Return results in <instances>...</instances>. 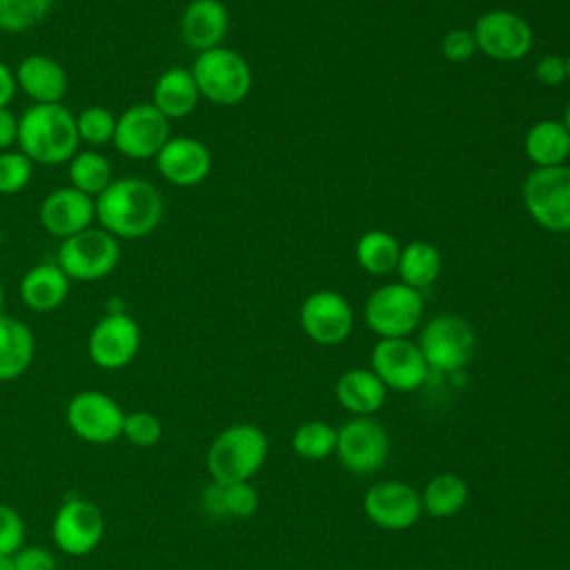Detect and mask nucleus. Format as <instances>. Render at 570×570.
Wrapping results in <instances>:
<instances>
[{
	"instance_id": "obj_1",
	"label": "nucleus",
	"mask_w": 570,
	"mask_h": 570,
	"mask_svg": "<svg viewBox=\"0 0 570 570\" xmlns=\"http://www.w3.org/2000/svg\"><path fill=\"white\" fill-rule=\"evenodd\" d=\"M165 214L160 191L142 178L111 180L96 196V220L116 238H142L151 234Z\"/></svg>"
},
{
	"instance_id": "obj_2",
	"label": "nucleus",
	"mask_w": 570,
	"mask_h": 570,
	"mask_svg": "<svg viewBox=\"0 0 570 570\" xmlns=\"http://www.w3.org/2000/svg\"><path fill=\"white\" fill-rule=\"evenodd\" d=\"M78 142L76 114L62 102L31 105L18 120V149L36 165L69 163Z\"/></svg>"
},
{
	"instance_id": "obj_3",
	"label": "nucleus",
	"mask_w": 570,
	"mask_h": 570,
	"mask_svg": "<svg viewBox=\"0 0 570 570\" xmlns=\"http://www.w3.org/2000/svg\"><path fill=\"white\" fill-rule=\"evenodd\" d=\"M267 456V436L258 425L236 423L225 428L207 450V470L212 481H249Z\"/></svg>"
},
{
	"instance_id": "obj_4",
	"label": "nucleus",
	"mask_w": 570,
	"mask_h": 570,
	"mask_svg": "<svg viewBox=\"0 0 570 570\" xmlns=\"http://www.w3.org/2000/svg\"><path fill=\"white\" fill-rule=\"evenodd\" d=\"M191 76L200 91L214 105H238L252 89L249 62L229 47H214L200 51L191 65Z\"/></svg>"
},
{
	"instance_id": "obj_5",
	"label": "nucleus",
	"mask_w": 570,
	"mask_h": 570,
	"mask_svg": "<svg viewBox=\"0 0 570 570\" xmlns=\"http://www.w3.org/2000/svg\"><path fill=\"white\" fill-rule=\"evenodd\" d=\"M530 218L548 232H570V167H534L521 187Z\"/></svg>"
},
{
	"instance_id": "obj_6",
	"label": "nucleus",
	"mask_w": 570,
	"mask_h": 570,
	"mask_svg": "<svg viewBox=\"0 0 570 570\" xmlns=\"http://www.w3.org/2000/svg\"><path fill=\"white\" fill-rule=\"evenodd\" d=\"M120 261V243L102 227H87L58 247V265L73 283H94L109 276Z\"/></svg>"
},
{
	"instance_id": "obj_7",
	"label": "nucleus",
	"mask_w": 570,
	"mask_h": 570,
	"mask_svg": "<svg viewBox=\"0 0 570 570\" xmlns=\"http://www.w3.org/2000/svg\"><path fill=\"white\" fill-rule=\"evenodd\" d=\"M423 318V296L405 283L376 287L365 301V321L381 338H407Z\"/></svg>"
},
{
	"instance_id": "obj_8",
	"label": "nucleus",
	"mask_w": 570,
	"mask_h": 570,
	"mask_svg": "<svg viewBox=\"0 0 570 570\" xmlns=\"http://www.w3.org/2000/svg\"><path fill=\"white\" fill-rule=\"evenodd\" d=\"M474 330L456 314H439L430 318L419 334V350L430 370L456 372L474 352Z\"/></svg>"
},
{
	"instance_id": "obj_9",
	"label": "nucleus",
	"mask_w": 570,
	"mask_h": 570,
	"mask_svg": "<svg viewBox=\"0 0 570 570\" xmlns=\"http://www.w3.org/2000/svg\"><path fill=\"white\" fill-rule=\"evenodd\" d=\"M476 49L497 62H514L530 53L534 36L528 20L508 9H492L472 27Z\"/></svg>"
},
{
	"instance_id": "obj_10",
	"label": "nucleus",
	"mask_w": 570,
	"mask_h": 570,
	"mask_svg": "<svg viewBox=\"0 0 570 570\" xmlns=\"http://www.w3.org/2000/svg\"><path fill=\"white\" fill-rule=\"evenodd\" d=\"M169 138V120L151 102H138L116 118L111 142L122 156L147 160L156 158Z\"/></svg>"
},
{
	"instance_id": "obj_11",
	"label": "nucleus",
	"mask_w": 570,
	"mask_h": 570,
	"mask_svg": "<svg viewBox=\"0 0 570 570\" xmlns=\"http://www.w3.org/2000/svg\"><path fill=\"white\" fill-rule=\"evenodd\" d=\"M334 452L347 470L356 474H372L385 465L390 454V439L379 421L370 416H356L343 423L336 432Z\"/></svg>"
},
{
	"instance_id": "obj_12",
	"label": "nucleus",
	"mask_w": 570,
	"mask_h": 570,
	"mask_svg": "<svg viewBox=\"0 0 570 570\" xmlns=\"http://www.w3.org/2000/svg\"><path fill=\"white\" fill-rule=\"evenodd\" d=\"M67 423L73 434L89 443H111L122 436V407L98 390L78 392L67 405Z\"/></svg>"
},
{
	"instance_id": "obj_13",
	"label": "nucleus",
	"mask_w": 570,
	"mask_h": 570,
	"mask_svg": "<svg viewBox=\"0 0 570 570\" xmlns=\"http://www.w3.org/2000/svg\"><path fill=\"white\" fill-rule=\"evenodd\" d=\"M87 350L98 367L120 370L140 350V325L125 312H109L89 332Z\"/></svg>"
},
{
	"instance_id": "obj_14",
	"label": "nucleus",
	"mask_w": 570,
	"mask_h": 570,
	"mask_svg": "<svg viewBox=\"0 0 570 570\" xmlns=\"http://www.w3.org/2000/svg\"><path fill=\"white\" fill-rule=\"evenodd\" d=\"M372 372L385 387L412 392L428 381L430 367L416 343L410 338H381L372 350Z\"/></svg>"
},
{
	"instance_id": "obj_15",
	"label": "nucleus",
	"mask_w": 570,
	"mask_h": 570,
	"mask_svg": "<svg viewBox=\"0 0 570 570\" xmlns=\"http://www.w3.org/2000/svg\"><path fill=\"white\" fill-rule=\"evenodd\" d=\"M53 541L71 557L89 554L105 534V517L100 508L87 499L65 501L53 517Z\"/></svg>"
},
{
	"instance_id": "obj_16",
	"label": "nucleus",
	"mask_w": 570,
	"mask_h": 570,
	"mask_svg": "<svg viewBox=\"0 0 570 570\" xmlns=\"http://www.w3.org/2000/svg\"><path fill=\"white\" fill-rule=\"evenodd\" d=\"M354 325L347 298L334 289L312 292L301 305V327L318 345L343 343Z\"/></svg>"
},
{
	"instance_id": "obj_17",
	"label": "nucleus",
	"mask_w": 570,
	"mask_h": 570,
	"mask_svg": "<svg viewBox=\"0 0 570 570\" xmlns=\"http://www.w3.org/2000/svg\"><path fill=\"white\" fill-rule=\"evenodd\" d=\"M363 510L367 519L383 530H407L419 521L423 505L421 494L412 485L387 479L367 488Z\"/></svg>"
},
{
	"instance_id": "obj_18",
	"label": "nucleus",
	"mask_w": 570,
	"mask_h": 570,
	"mask_svg": "<svg viewBox=\"0 0 570 570\" xmlns=\"http://www.w3.org/2000/svg\"><path fill=\"white\" fill-rule=\"evenodd\" d=\"M40 225L56 238L65 240L87 227L96 218V200L76 187H58L40 203Z\"/></svg>"
},
{
	"instance_id": "obj_19",
	"label": "nucleus",
	"mask_w": 570,
	"mask_h": 570,
	"mask_svg": "<svg viewBox=\"0 0 570 570\" xmlns=\"http://www.w3.org/2000/svg\"><path fill=\"white\" fill-rule=\"evenodd\" d=\"M158 174L176 187L203 183L212 169V154L205 142L191 136H174L156 154Z\"/></svg>"
},
{
	"instance_id": "obj_20",
	"label": "nucleus",
	"mask_w": 570,
	"mask_h": 570,
	"mask_svg": "<svg viewBox=\"0 0 570 570\" xmlns=\"http://www.w3.org/2000/svg\"><path fill=\"white\" fill-rule=\"evenodd\" d=\"M229 29V13L220 0H191L180 16V36L194 51L220 47Z\"/></svg>"
},
{
	"instance_id": "obj_21",
	"label": "nucleus",
	"mask_w": 570,
	"mask_h": 570,
	"mask_svg": "<svg viewBox=\"0 0 570 570\" xmlns=\"http://www.w3.org/2000/svg\"><path fill=\"white\" fill-rule=\"evenodd\" d=\"M16 82L33 105L60 102L69 87L65 67L45 53L24 56L16 69Z\"/></svg>"
},
{
	"instance_id": "obj_22",
	"label": "nucleus",
	"mask_w": 570,
	"mask_h": 570,
	"mask_svg": "<svg viewBox=\"0 0 570 570\" xmlns=\"http://www.w3.org/2000/svg\"><path fill=\"white\" fill-rule=\"evenodd\" d=\"M69 276L58 263H38L29 267L20 278L22 303L33 312H53L69 294Z\"/></svg>"
},
{
	"instance_id": "obj_23",
	"label": "nucleus",
	"mask_w": 570,
	"mask_h": 570,
	"mask_svg": "<svg viewBox=\"0 0 570 570\" xmlns=\"http://www.w3.org/2000/svg\"><path fill=\"white\" fill-rule=\"evenodd\" d=\"M200 100V91L191 76V69L169 67L165 69L151 89V105L167 118H185L189 116Z\"/></svg>"
},
{
	"instance_id": "obj_24",
	"label": "nucleus",
	"mask_w": 570,
	"mask_h": 570,
	"mask_svg": "<svg viewBox=\"0 0 570 570\" xmlns=\"http://www.w3.org/2000/svg\"><path fill=\"white\" fill-rule=\"evenodd\" d=\"M387 387L383 381L365 367H352L343 372L336 381V399L338 403L356 414V416H370L385 403Z\"/></svg>"
},
{
	"instance_id": "obj_25",
	"label": "nucleus",
	"mask_w": 570,
	"mask_h": 570,
	"mask_svg": "<svg viewBox=\"0 0 570 570\" xmlns=\"http://www.w3.org/2000/svg\"><path fill=\"white\" fill-rule=\"evenodd\" d=\"M36 354V338L27 323L0 314V381L24 374Z\"/></svg>"
},
{
	"instance_id": "obj_26",
	"label": "nucleus",
	"mask_w": 570,
	"mask_h": 570,
	"mask_svg": "<svg viewBox=\"0 0 570 570\" xmlns=\"http://www.w3.org/2000/svg\"><path fill=\"white\" fill-rule=\"evenodd\" d=\"M523 149L534 167L566 165L570 156V131L566 129L563 120H537L525 131Z\"/></svg>"
},
{
	"instance_id": "obj_27",
	"label": "nucleus",
	"mask_w": 570,
	"mask_h": 570,
	"mask_svg": "<svg viewBox=\"0 0 570 570\" xmlns=\"http://www.w3.org/2000/svg\"><path fill=\"white\" fill-rule=\"evenodd\" d=\"M205 512L214 519H247L258 510V492L249 481L218 483L212 481L203 490Z\"/></svg>"
},
{
	"instance_id": "obj_28",
	"label": "nucleus",
	"mask_w": 570,
	"mask_h": 570,
	"mask_svg": "<svg viewBox=\"0 0 570 570\" xmlns=\"http://www.w3.org/2000/svg\"><path fill=\"white\" fill-rule=\"evenodd\" d=\"M396 272L401 283L414 289H423L432 285L441 274V252L430 240H410L401 247Z\"/></svg>"
},
{
	"instance_id": "obj_29",
	"label": "nucleus",
	"mask_w": 570,
	"mask_h": 570,
	"mask_svg": "<svg viewBox=\"0 0 570 570\" xmlns=\"http://www.w3.org/2000/svg\"><path fill=\"white\" fill-rule=\"evenodd\" d=\"M468 483L452 474V472H443L436 474L428 481L423 494H421V505L430 517H454L468 501Z\"/></svg>"
},
{
	"instance_id": "obj_30",
	"label": "nucleus",
	"mask_w": 570,
	"mask_h": 570,
	"mask_svg": "<svg viewBox=\"0 0 570 570\" xmlns=\"http://www.w3.org/2000/svg\"><path fill=\"white\" fill-rule=\"evenodd\" d=\"M399 256L401 245L390 232L370 229L356 240V263L374 276H383L396 269Z\"/></svg>"
},
{
	"instance_id": "obj_31",
	"label": "nucleus",
	"mask_w": 570,
	"mask_h": 570,
	"mask_svg": "<svg viewBox=\"0 0 570 570\" xmlns=\"http://www.w3.org/2000/svg\"><path fill=\"white\" fill-rule=\"evenodd\" d=\"M71 187L87 196H98L111 183V163L100 151H76L69 160Z\"/></svg>"
},
{
	"instance_id": "obj_32",
	"label": "nucleus",
	"mask_w": 570,
	"mask_h": 570,
	"mask_svg": "<svg viewBox=\"0 0 570 570\" xmlns=\"http://www.w3.org/2000/svg\"><path fill=\"white\" fill-rule=\"evenodd\" d=\"M292 448L301 459H325L336 450V430L325 421H305L294 430Z\"/></svg>"
},
{
	"instance_id": "obj_33",
	"label": "nucleus",
	"mask_w": 570,
	"mask_h": 570,
	"mask_svg": "<svg viewBox=\"0 0 570 570\" xmlns=\"http://www.w3.org/2000/svg\"><path fill=\"white\" fill-rule=\"evenodd\" d=\"M56 0H0V31L22 33L47 18Z\"/></svg>"
},
{
	"instance_id": "obj_34",
	"label": "nucleus",
	"mask_w": 570,
	"mask_h": 570,
	"mask_svg": "<svg viewBox=\"0 0 570 570\" xmlns=\"http://www.w3.org/2000/svg\"><path fill=\"white\" fill-rule=\"evenodd\" d=\"M76 129L82 142H89L94 147L107 145L114 140L116 116L107 107L91 105V107H85L80 114H76Z\"/></svg>"
},
{
	"instance_id": "obj_35",
	"label": "nucleus",
	"mask_w": 570,
	"mask_h": 570,
	"mask_svg": "<svg viewBox=\"0 0 570 570\" xmlns=\"http://www.w3.org/2000/svg\"><path fill=\"white\" fill-rule=\"evenodd\" d=\"M33 174V163L20 149L0 151V194L22 191Z\"/></svg>"
},
{
	"instance_id": "obj_36",
	"label": "nucleus",
	"mask_w": 570,
	"mask_h": 570,
	"mask_svg": "<svg viewBox=\"0 0 570 570\" xmlns=\"http://www.w3.org/2000/svg\"><path fill=\"white\" fill-rule=\"evenodd\" d=\"M122 436L136 448H151L163 436V423L151 412H142V410L131 412V414H125Z\"/></svg>"
},
{
	"instance_id": "obj_37",
	"label": "nucleus",
	"mask_w": 570,
	"mask_h": 570,
	"mask_svg": "<svg viewBox=\"0 0 570 570\" xmlns=\"http://www.w3.org/2000/svg\"><path fill=\"white\" fill-rule=\"evenodd\" d=\"M22 517L11 505L0 503V554H16L22 548Z\"/></svg>"
},
{
	"instance_id": "obj_38",
	"label": "nucleus",
	"mask_w": 570,
	"mask_h": 570,
	"mask_svg": "<svg viewBox=\"0 0 570 570\" xmlns=\"http://www.w3.org/2000/svg\"><path fill=\"white\" fill-rule=\"evenodd\" d=\"M476 51L472 29L454 27L441 38V53L450 62H468Z\"/></svg>"
},
{
	"instance_id": "obj_39",
	"label": "nucleus",
	"mask_w": 570,
	"mask_h": 570,
	"mask_svg": "<svg viewBox=\"0 0 570 570\" xmlns=\"http://www.w3.org/2000/svg\"><path fill=\"white\" fill-rule=\"evenodd\" d=\"M534 78L546 85V87H557L563 80H568V71H566V58L557 56V53H548L543 58L537 60L534 65Z\"/></svg>"
},
{
	"instance_id": "obj_40",
	"label": "nucleus",
	"mask_w": 570,
	"mask_h": 570,
	"mask_svg": "<svg viewBox=\"0 0 570 570\" xmlns=\"http://www.w3.org/2000/svg\"><path fill=\"white\" fill-rule=\"evenodd\" d=\"M13 563L16 570H56L58 563L53 559V554L47 548H20L13 554Z\"/></svg>"
},
{
	"instance_id": "obj_41",
	"label": "nucleus",
	"mask_w": 570,
	"mask_h": 570,
	"mask_svg": "<svg viewBox=\"0 0 570 570\" xmlns=\"http://www.w3.org/2000/svg\"><path fill=\"white\" fill-rule=\"evenodd\" d=\"M18 116L9 107H0V151L11 149L18 142Z\"/></svg>"
},
{
	"instance_id": "obj_42",
	"label": "nucleus",
	"mask_w": 570,
	"mask_h": 570,
	"mask_svg": "<svg viewBox=\"0 0 570 570\" xmlns=\"http://www.w3.org/2000/svg\"><path fill=\"white\" fill-rule=\"evenodd\" d=\"M16 91H18L16 73L7 67V62L0 60V107H9Z\"/></svg>"
},
{
	"instance_id": "obj_43",
	"label": "nucleus",
	"mask_w": 570,
	"mask_h": 570,
	"mask_svg": "<svg viewBox=\"0 0 570 570\" xmlns=\"http://www.w3.org/2000/svg\"><path fill=\"white\" fill-rule=\"evenodd\" d=\"M0 570H16L13 554H0Z\"/></svg>"
},
{
	"instance_id": "obj_44",
	"label": "nucleus",
	"mask_w": 570,
	"mask_h": 570,
	"mask_svg": "<svg viewBox=\"0 0 570 570\" xmlns=\"http://www.w3.org/2000/svg\"><path fill=\"white\" fill-rule=\"evenodd\" d=\"M563 125H566V129L570 131V102H568V107H566V114H563Z\"/></svg>"
},
{
	"instance_id": "obj_45",
	"label": "nucleus",
	"mask_w": 570,
	"mask_h": 570,
	"mask_svg": "<svg viewBox=\"0 0 570 570\" xmlns=\"http://www.w3.org/2000/svg\"><path fill=\"white\" fill-rule=\"evenodd\" d=\"M2 307H4V287L0 283V314H2Z\"/></svg>"
},
{
	"instance_id": "obj_46",
	"label": "nucleus",
	"mask_w": 570,
	"mask_h": 570,
	"mask_svg": "<svg viewBox=\"0 0 570 570\" xmlns=\"http://www.w3.org/2000/svg\"><path fill=\"white\" fill-rule=\"evenodd\" d=\"M566 71H568V80H570V56L566 58Z\"/></svg>"
},
{
	"instance_id": "obj_47",
	"label": "nucleus",
	"mask_w": 570,
	"mask_h": 570,
	"mask_svg": "<svg viewBox=\"0 0 570 570\" xmlns=\"http://www.w3.org/2000/svg\"><path fill=\"white\" fill-rule=\"evenodd\" d=\"M0 245H2V227H0Z\"/></svg>"
}]
</instances>
